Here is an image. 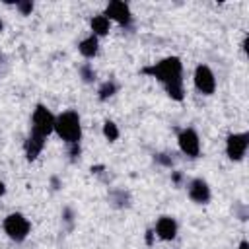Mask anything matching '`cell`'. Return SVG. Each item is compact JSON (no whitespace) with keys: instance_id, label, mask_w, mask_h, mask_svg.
Returning a JSON list of instances; mask_svg holds the SVG:
<instances>
[{"instance_id":"cell-9","label":"cell","mask_w":249,"mask_h":249,"mask_svg":"<svg viewBox=\"0 0 249 249\" xmlns=\"http://www.w3.org/2000/svg\"><path fill=\"white\" fill-rule=\"evenodd\" d=\"M189 196H191V200H195L198 204H206L210 200V196H212L208 183L204 179H193L189 183Z\"/></svg>"},{"instance_id":"cell-17","label":"cell","mask_w":249,"mask_h":249,"mask_svg":"<svg viewBox=\"0 0 249 249\" xmlns=\"http://www.w3.org/2000/svg\"><path fill=\"white\" fill-rule=\"evenodd\" d=\"M16 6H18V10H19L23 16H29V14L33 12V4H31V2H27V0H25V2H18Z\"/></svg>"},{"instance_id":"cell-2","label":"cell","mask_w":249,"mask_h":249,"mask_svg":"<svg viewBox=\"0 0 249 249\" xmlns=\"http://www.w3.org/2000/svg\"><path fill=\"white\" fill-rule=\"evenodd\" d=\"M54 132L70 146L78 144L82 138V123L80 115L76 111H64L58 117H54Z\"/></svg>"},{"instance_id":"cell-15","label":"cell","mask_w":249,"mask_h":249,"mask_svg":"<svg viewBox=\"0 0 249 249\" xmlns=\"http://www.w3.org/2000/svg\"><path fill=\"white\" fill-rule=\"evenodd\" d=\"M103 136L107 140H111V142L119 138V128H117V124L113 121H105V124H103Z\"/></svg>"},{"instance_id":"cell-13","label":"cell","mask_w":249,"mask_h":249,"mask_svg":"<svg viewBox=\"0 0 249 249\" xmlns=\"http://www.w3.org/2000/svg\"><path fill=\"white\" fill-rule=\"evenodd\" d=\"M89 25H91L93 35H95V37H101V35H107V33H109L111 21L105 18V14H99V16H93V18H91Z\"/></svg>"},{"instance_id":"cell-21","label":"cell","mask_w":249,"mask_h":249,"mask_svg":"<svg viewBox=\"0 0 249 249\" xmlns=\"http://www.w3.org/2000/svg\"><path fill=\"white\" fill-rule=\"evenodd\" d=\"M239 249H247V241H241L239 243Z\"/></svg>"},{"instance_id":"cell-14","label":"cell","mask_w":249,"mask_h":249,"mask_svg":"<svg viewBox=\"0 0 249 249\" xmlns=\"http://www.w3.org/2000/svg\"><path fill=\"white\" fill-rule=\"evenodd\" d=\"M115 93H117V84H115L113 80H107V82H103V84L99 86V89H97V97H99L101 101H105V99L113 97Z\"/></svg>"},{"instance_id":"cell-11","label":"cell","mask_w":249,"mask_h":249,"mask_svg":"<svg viewBox=\"0 0 249 249\" xmlns=\"http://www.w3.org/2000/svg\"><path fill=\"white\" fill-rule=\"evenodd\" d=\"M43 146H45V138H41L37 134H29L27 140H25V156H27V160L33 161L41 154Z\"/></svg>"},{"instance_id":"cell-5","label":"cell","mask_w":249,"mask_h":249,"mask_svg":"<svg viewBox=\"0 0 249 249\" xmlns=\"http://www.w3.org/2000/svg\"><path fill=\"white\" fill-rule=\"evenodd\" d=\"M249 146V136L245 132H233L226 138V154L231 161H239L243 160L245 152Z\"/></svg>"},{"instance_id":"cell-22","label":"cell","mask_w":249,"mask_h":249,"mask_svg":"<svg viewBox=\"0 0 249 249\" xmlns=\"http://www.w3.org/2000/svg\"><path fill=\"white\" fill-rule=\"evenodd\" d=\"M0 29H2V21H0Z\"/></svg>"},{"instance_id":"cell-19","label":"cell","mask_w":249,"mask_h":249,"mask_svg":"<svg viewBox=\"0 0 249 249\" xmlns=\"http://www.w3.org/2000/svg\"><path fill=\"white\" fill-rule=\"evenodd\" d=\"M4 193H6V185H4V183H2V181H0V196H2V195H4Z\"/></svg>"},{"instance_id":"cell-6","label":"cell","mask_w":249,"mask_h":249,"mask_svg":"<svg viewBox=\"0 0 249 249\" xmlns=\"http://www.w3.org/2000/svg\"><path fill=\"white\" fill-rule=\"evenodd\" d=\"M195 88L202 95L214 93V89H216V78H214V72L206 64H198L195 68Z\"/></svg>"},{"instance_id":"cell-8","label":"cell","mask_w":249,"mask_h":249,"mask_svg":"<svg viewBox=\"0 0 249 249\" xmlns=\"http://www.w3.org/2000/svg\"><path fill=\"white\" fill-rule=\"evenodd\" d=\"M105 18L111 21H117V23H121V25H130V21H132V14H130V8H128V4H124V2H121V0H113V2H109L107 4V8H105Z\"/></svg>"},{"instance_id":"cell-10","label":"cell","mask_w":249,"mask_h":249,"mask_svg":"<svg viewBox=\"0 0 249 249\" xmlns=\"http://www.w3.org/2000/svg\"><path fill=\"white\" fill-rule=\"evenodd\" d=\"M156 233L163 241H171L177 235V222L171 216H161L156 222Z\"/></svg>"},{"instance_id":"cell-16","label":"cell","mask_w":249,"mask_h":249,"mask_svg":"<svg viewBox=\"0 0 249 249\" xmlns=\"http://www.w3.org/2000/svg\"><path fill=\"white\" fill-rule=\"evenodd\" d=\"M80 76H82V80L84 82H93L95 80V70L89 66V64H84V66H80Z\"/></svg>"},{"instance_id":"cell-18","label":"cell","mask_w":249,"mask_h":249,"mask_svg":"<svg viewBox=\"0 0 249 249\" xmlns=\"http://www.w3.org/2000/svg\"><path fill=\"white\" fill-rule=\"evenodd\" d=\"M156 161L161 163V165H167V167L173 165V160H171V156H167V154H156Z\"/></svg>"},{"instance_id":"cell-4","label":"cell","mask_w":249,"mask_h":249,"mask_svg":"<svg viewBox=\"0 0 249 249\" xmlns=\"http://www.w3.org/2000/svg\"><path fill=\"white\" fill-rule=\"evenodd\" d=\"M29 230H31L29 220H27L23 214H19V212L8 214L6 220H4V231H6L8 237L14 239V241H23V239L27 237Z\"/></svg>"},{"instance_id":"cell-1","label":"cell","mask_w":249,"mask_h":249,"mask_svg":"<svg viewBox=\"0 0 249 249\" xmlns=\"http://www.w3.org/2000/svg\"><path fill=\"white\" fill-rule=\"evenodd\" d=\"M144 74L160 80L165 86V91L171 99L181 101L183 99V64L177 56H167L148 68L142 70Z\"/></svg>"},{"instance_id":"cell-3","label":"cell","mask_w":249,"mask_h":249,"mask_svg":"<svg viewBox=\"0 0 249 249\" xmlns=\"http://www.w3.org/2000/svg\"><path fill=\"white\" fill-rule=\"evenodd\" d=\"M53 130H54V115L45 105H37L31 115V134L47 138Z\"/></svg>"},{"instance_id":"cell-7","label":"cell","mask_w":249,"mask_h":249,"mask_svg":"<svg viewBox=\"0 0 249 249\" xmlns=\"http://www.w3.org/2000/svg\"><path fill=\"white\" fill-rule=\"evenodd\" d=\"M177 142H179V148L185 156L196 158L200 154V140H198V134L195 128H183L177 136Z\"/></svg>"},{"instance_id":"cell-12","label":"cell","mask_w":249,"mask_h":249,"mask_svg":"<svg viewBox=\"0 0 249 249\" xmlns=\"http://www.w3.org/2000/svg\"><path fill=\"white\" fill-rule=\"evenodd\" d=\"M78 49H80L82 56H86V58H93V56L97 54L99 41H97V37H95V35H89V37H86V39H82V41H80Z\"/></svg>"},{"instance_id":"cell-20","label":"cell","mask_w":249,"mask_h":249,"mask_svg":"<svg viewBox=\"0 0 249 249\" xmlns=\"http://www.w3.org/2000/svg\"><path fill=\"white\" fill-rule=\"evenodd\" d=\"M173 181L179 183V181H181V175H179V173H173Z\"/></svg>"}]
</instances>
